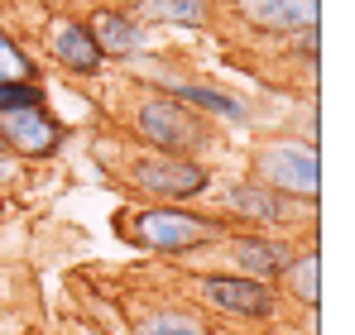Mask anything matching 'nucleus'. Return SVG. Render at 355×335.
Here are the masks:
<instances>
[{
	"mask_svg": "<svg viewBox=\"0 0 355 335\" xmlns=\"http://www.w3.org/2000/svg\"><path fill=\"white\" fill-rule=\"evenodd\" d=\"M197 297L231 316V321H274L279 316V292L274 282H259V278H245V273H202L197 278Z\"/></svg>",
	"mask_w": 355,
	"mask_h": 335,
	"instance_id": "4",
	"label": "nucleus"
},
{
	"mask_svg": "<svg viewBox=\"0 0 355 335\" xmlns=\"http://www.w3.org/2000/svg\"><path fill=\"white\" fill-rule=\"evenodd\" d=\"M24 106H44V87L39 82H10V87H0V115L24 111Z\"/></svg>",
	"mask_w": 355,
	"mask_h": 335,
	"instance_id": "16",
	"label": "nucleus"
},
{
	"mask_svg": "<svg viewBox=\"0 0 355 335\" xmlns=\"http://www.w3.org/2000/svg\"><path fill=\"white\" fill-rule=\"evenodd\" d=\"M159 87H164V96L192 106L197 115L207 111V115H226V120H245V106H240L236 96L216 91V87H202V82H159Z\"/></svg>",
	"mask_w": 355,
	"mask_h": 335,
	"instance_id": "12",
	"label": "nucleus"
},
{
	"mask_svg": "<svg viewBox=\"0 0 355 335\" xmlns=\"http://www.w3.org/2000/svg\"><path fill=\"white\" fill-rule=\"evenodd\" d=\"M67 139L62 120L44 111V106H24V111H5L0 115V144L19 159H53Z\"/></svg>",
	"mask_w": 355,
	"mask_h": 335,
	"instance_id": "6",
	"label": "nucleus"
},
{
	"mask_svg": "<svg viewBox=\"0 0 355 335\" xmlns=\"http://www.w3.org/2000/svg\"><path fill=\"white\" fill-rule=\"evenodd\" d=\"M240 15L259 29L279 34H317V0H240Z\"/></svg>",
	"mask_w": 355,
	"mask_h": 335,
	"instance_id": "8",
	"label": "nucleus"
},
{
	"mask_svg": "<svg viewBox=\"0 0 355 335\" xmlns=\"http://www.w3.org/2000/svg\"><path fill=\"white\" fill-rule=\"evenodd\" d=\"M164 15L168 19H182V24H202L207 19V0H168Z\"/></svg>",
	"mask_w": 355,
	"mask_h": 335,
	"instance_id": "17",
	"label": "nucleus"
},
{
	"mask_svg": "<svg viewBox=\"0 0 355 335\" xmlns=\"http://www.w3.org/2000/svg\"><path fill=\"white\" fill-rule=\"evenodd\" d=\"M87 29H92V44L101 48V57H130L139 48V24L125 19L120 10H96Z\"/></svg>",
	"mask_w": 355,
	"mask_h": 335,
	"instance_id": "10",
	"label": "nucleus"
},
{
	"mask_svg": "<svg viewBox=\"0 0 355 335\" xmlns=\"http://www.w3.org/2000/svg\"><path fill=\"white\" fill-rule=\"evenodd\" d=\"M254 182L269 187L274 197H302L307 206L317 201L322 192V163H317V149L312 144H297V139H284V144H264L254 154Z\"/></svg>",
	"mask_w": 355,
	"mask_h": 335,
	"instance_id": "2",
	"label": "nucleus"
},
{
	"mask_svg": "<svg viewBox=\"0 0 355 335\" xmlns=\"http://www.w3.org/2000/svg\"><path fill=\"white\" fill-rule=\"evenodd\" d=\"M135 129H139L144 144H154L159 154H178V159H192V154L211 139L207 120L192 111V106H182V101H173V96H164V91H159L154 101L139 106Z\"/></svg>",
	"mask_w": 355,
	"mask_h": 335,
	"instance_id": "3",
	"label": "nucleus"
},
{
	"mask_svg": "<svg viewBox=\"0 0 355 335\" xmlns=\"http://www.w3.org/2000/svg\"><path fill=\"white\" fill-rule=\"evenodd\" d=\"M226 206L245 216V221L254 225H279L288 216V206H284V197H274L269 187H259V182H236L231 192H226Z\"/></svg>",
	"mask_w": 355,
	"mask_h": 335,
	"instance_id": "11",
	"label": "nucleus"
},
{
	"mask_svg": "<svg viewBox=\"0 0 355 335\" xmlns=\"http://www.w3.org/2000/svg\"><path fill=\"white\" fill-rule=\"evenodd\" d=\"M231 230L221 216H202L192 206H144L130 216V239L154 254H197L221 244Z\"/></svg>",
	"mask_w": 355,
	"mask_h": 335,
	"instance_id": "1",
	"label": "nucleus"
},
{
	"mask_svg": "<svg viewBox=\"0 0 355 335\" xmlns=\"http://www.w3.org/2000/svg\"><path fill=\"white\" fill-rule=\"evenodd\" d=\"M10 82H39V72H34V57L0 29V87H10Z\"/></svg>",
	"mask_w": 355,
	"mask_h": 335,
	"instance_id": "15",
	"label": "nucleus"
},
{
	"mask_svg": "<svg viewBox=\"0 0 355 335\" xmlns=\"http://www.w3.org/2000/svg\"><path fill=\"white\" fill-rule=\"evenodd\" d=\"M279 278L288 282V292H293L307 311H317V302H322V254H317V244L302 249L297 259H288V269Z\"/></svg>",
	"mask_w": 355,
	"mask_h": 335,
	"instance_id": "14",
	"label": "nucleus"
},
{
	"mask_svg": "<svg viewBox=\"0 0 355 335\" xmlns=\"http://www.w3.org/2000/svg\"><path fill=\"white\" fill-rule=\"evenodd\" d=\"M130 182L144 192V197H164V201H187V197H202L211 172L197 163V159H178V154H154V159H139L130 168Z\"/></svg>",
	"mask_w": 355,
	"mask_h": 335,
	"instance_id": "5",
	"label": "nucleus"
},
{
	"mask_svg": "<svg viewBox=\"0 0 355 335\" xmlns=\"http://www.w3.org/2000/svg\"><path fill=\"white\" fill-rule=\"evenodd\" d=\"M231 259H236V269L245 278H259V282H274L284 269H288V249L274 239V235H259V230H250V235H236L231 239Z\"/></svg>",
	"mask_w": 355,
	"mask_h": 335,
	"instance_id": "7",
	"label": "nucleus"
},
{
	"mask_svg": "<svg viewBox=\"0 0 355 335\" xmlns=\"http://www.w3.org/2000/svg\"><path fill=\"white\" fill-rule=\"evenodd\" d=\"M135 335H211V326L192 307H149L135 321Z\"/></svg>",
	"mask_w": 355,
	"mask_h": 335,
	"instance_id": "13",
	"label": "nucleus"
},
{
	"mask_svg": "<svg viewBox=\"0 0 355 335\" xmlns=\"http://www.w3.org/2000/svg\"><path fill=\"white\" fill-rule=\"evenodd\" d=\"M49 53L58 57L67 72H77V77H92V72L101 67V48L92 44V29H87L82 19H53V29H49Z\"/></svg>",
	"mask_w": 355,
	"mask_h": 335,
	"instance_id": "9",
	"label": "nucleus"
}]
</instances>
